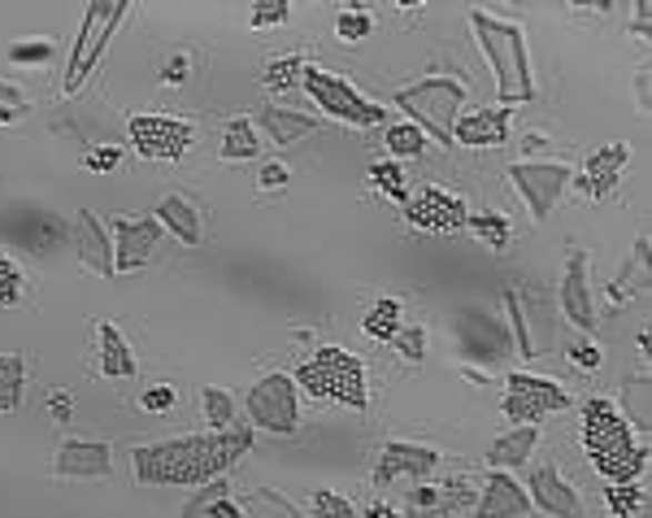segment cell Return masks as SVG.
<instances>
[{"label":"cell","mask_w":652,"mask_h":518,"mask_svg":"<svg viewBox=\"0 0 652 518\" xmlns=\"http://www.w3.org/2000/svg\"><path fill=\"white\" fill-rule=\"evenodd\" d=\"M252 449V427L235 422L227 431H201L179 440H157L131 454V467L140 484L165 488V484H209L222 470H231Z\"/></svg>","instance_id":"cell-1"},{"label":"cell","mask_w":652,"mask_h":518,"mask_svg":"<svg viewBox=\"0 0 652 518\" xmlns=\"http://www.w3.org/2000/svg\"><path fill=\"white\" fill-rule=\"evenodd\" d=\"M583 454L609 484H635L649 467V449L635 445L631 422L604 397L583 406Z\"/></svg>","instance_id":"cell-2"},{"label":"cell","mask_w":652,"mask_h":518,"mask_svg":"<svg viewBox=\"0 0 652 518\" xmlns=\"http://www.w3.org/2000/svg\"><path fill=\"white\" fill-rule=\"evenodd\" d=\"M470 27H474V40H479L483 57L496 70V97L504 101V109L518 101H531L535 83H531V57H526L522 27L501 22V18L483 13V9H470Z\"/></svg>","instance_id":"cell-3"},{"label":"cell","mask_w":652,"mask_h":518,"mask_svg":"<svg viewBox=\"0 0 652 518\" xmlns=\"http://www.w3.org/2000/svg\"><path fill=\"white\" fill-rule=\"evenodd\" d=\"M292 379L318 401H340V406H352V410H370L365 362L349 349H335V345L313 349V358H304Z\"/></svg>","instance_id":"cell-4"},{"label":"cell","mask_w":652,"mask_h":518,"mask_svg":"<svg viewBox=\"0 0 652 518\" xmlns=\"http://www.w3.org/2000/svg\"><path fill=\"white\" fill-rule=\"evenodd\" d=\"M397 104L413 118V127L422 136H435L440 145H452L457 109L465 104V83L461 79H422L413 88H401Z\"/></svg>","instance_id":"cell-5"},{"label":"cell","mask_w":652,"mask_h":518,"mask_svg":"<svg viewBox=\"0 0 652 518\" xmlns=\"http://www.w3.org/2000/svg\"><path fill=\"white\" fill-rule=\"evenodd\" d=\"M127 13H131V4H122V0H97V4L88 9V22H83V31H79V44L70 49V66H66V79H61V92H66V97H74V92L88 83V74L97 70V61L104 57V44H109L113 27H118Z\"/></svg>","instance_id":"cell-6"},{"label":"cell","mask_w":652,"mask_h":518,"mask_svg":"<svg viewBox=\"0 0 652 518\" xmlns=\"http://www.w3.org/2000/svg\"><path fill=\"white\" fill-rule=\"evenodd\" d=\"M301 83H304V92L318 101L322 113H331V118H340V122H349V127H383V122H388L383 104L365 101L357 88H349L344 79H335V74H327V70L304 66Z\"/></svg>","instance_id":"cell-7"},{"label":"cell","mask_w":652,"mask_h":518,"mask_svg":"<svg viewBox=\"0 0 652 518\" xmlns=\"http://www.w3.org/2000/svg\"><path fill=\"white\" fill-rule=\"evenodd\" d=\"M244 410L249 418L261 427V431H274V436H292L297 431V379H288V375H265V379H257L249 392V401H244Z\"/></svg>","instance_id":"cell-8"},{"label":"cell","mask_w":652,"mask_h":518,"mask_svg":"<svg viewBox=\"0 0 652 518\" xmlns=\"http://www.w3.org/2000/svg\"><path fill=\"white\" fill-rule=\"evenodd\" d=\"M504 175H509V183L518 188V197L526 201L535 222L549 218L552 206H556V197H561L565 183H570V166H565V161H513Z\"/></svg>","instance_id":"cell-9"},{"label":"cell","mask_w":652,"mask_h":518,"mask_svg":"<svg viewBox=\"0 0 652 518\" xmlns=\"http://www.w3.org/2000/svg\"><path fill=\"white\" fill-rule=\"evenodd\" d=\"M0 231H4L22 253H31V258H52V253H61V249L70 245L66 218H57L49 209H13V213L0 222Z\"/></svg>","instance_id":"cell-10"},{"label":"cell","mask_w":652,"mask_h":518,"mask_svg":"<svg viewBox=\"0 0 652 518\" xmlns=\"http://www.w3.org/2000/svg\"><path fill=\"white\" fill-rule=\"evenodd\" d=\"M570 392L552 379L540 375H509V392H504V418H513L518 427H535L552 410H565Z\"/></svg>","instance_id":"cell-11"},{"label":"cell","mask_w":652,"mask_h":518,"mask_svg":"<svg viewBox=\"0 0 652 518\" xmlns=\"http://www.w3.org/2000/svg\"><path fill=\"white\" fill-rule=\"evenodd\" d=\"M452 327H457V340H461L465 358H474V362L496 366V362H504V358L513 353V336H509V331H504L501 322H496V318H492L488 310L461 306V310H457V318H452Z\"/></svg>","instance_id":"cell-12"},{"label":"cell","mask_w":652,"mask_h":518,"mask_svg":"<svg viewBox=\"0 0 652 518\" xmlns=\"http://www.w3.org/2000/svg\"><path fill=\"white\" fill-rule=\"evenodd\" d=\"M127 136L131 145L140 149V157H152V161H174V157L188 153L192 145V127L179 122V118H157V113H140L127 122Z\"/></svg>","instance_id":"cell-13"},{"label":"cell","mask_w":652,"mask_h":518,"mask_svg":"<svg viewBox=\"0 0 652 518\" xmlns=\"http://www.w3.org/2000/svg\"><path fill=\"white\" fill-rule=\"evenodd\" d=\"M470 218V209L461 197H452L444 188H422L418 197L404 201V222L413 231H431V236H449V231H461Z\"/></svg>","instance_id":"cell-14"},{"label":"cell","mask_w":652,"mask_h":518,"mask_svg":"<svg viewBox=\"0 0 652 518\" xmlns=\"http://www.w3.org/2000/svg\"><path fill=\"white\" fill-rule=\"evenodd\" d=\"M440 467V449L431 445H409V440H392L374 467V484H397V479H427Z\"/></svg>","instance_id":"cell-15"},{"label":"cell","mask_w":652,"mask_h":518,"mask_svg":"<svg viewBox=\"0 0 652 518\" xmlns=\"http://www.w3.org/2000/svg\"><path fill=\"white\" fill-rule=\"evenodd\" d=\"M161 240L157 218H113V270H140L152 258V245Z\"/></svg>","instance_id":"cell-16"},{"label":"cell","mask_w":652,"mask_h":518,"mask_svg":"<svg viewBox=\"0 0 652 518\" xmlns=\"http://www.w3.org/2000/svg\"><path fill=\"white\" fill-rule=\"evenodd\" d=\"M113 467V454H109V445L101 440H61V449H57V458H52V475H61V479H101L109 475Z\"/></svg>","instance_id":"cell-17"},{"label":"cell","mask_w":652,"mask_h":518,"mask_svg":"<svg viewBox=\"0 0 652 518\" xmlns=\"http://www.w3.org/2000/svg\"><path fill=\"white\" fill-rule=\"evenodd\" d=\"M70 240H74L79 266H83L88 275H113V240L104 236L101 218H97L92 209H79V213H74Z\"/></svg>","instance_id":"cell-18"},{"label":"cell","mask_w":652,"mask_h":518,"mask_svg":"<svg viewBox=\"0 0 652 518\" xmlns=\"http://www.w3.org/2000/svg\"><path fill=\"white\" fill-rule=\"evenodd\" d=\"M561 310L579 331L596 327V306H592V288H588V258L570 253L565 261V279H561Z\"/></svg>","instance_id":"cell-19"},{"label":"cell","mask_w":652,"mask_h":518,"mask_svg":"<svg viewBox=\"0 0 652 518\" xmlns=\"http://www.w3.org/2000/svg\"><path fill=\"white\" fill-rule=\"evenodd\" d=\"M626 161H631V149H626V145H609L601 153H592L588 157V166H583V179H579V197H583V201H601V197H609V192L618 188Z\"/></svg>","instance_id":"cell-20"},{"label":"cell","mask_w":652,"mask_h":518,"mask_svg":"<svg viewBox=\"0 0 652 518\" xmlns=\"http://www.w3.org/2000/svg\"><path fill=\"white\" fill-rule=\"evenodd\" d=\"M509 109L496 104V109H479L470 118H461L452 127V145H465V149H501L509 140Z\"/></svg>","instance_id":"cell-21"},{"label":"cell","mask_w":652,"mask_h":518,"mask_svg":"<svg viewBox=\"0 0 652 518\" xmlns=\"http://www.w3.org/2000/svg\"><path fill=\"white\" fill-rule=\"evenodd\" d=\"M526 515H531L526 488L513 475L492 470L488 484H483V497H479V518H526Z\"/></svg>","instance_id":"cell-22"},{"label":"cell","mask_w":652,"mask_h":518,"mask_svg":"<svg viewBox=\"0 0 652 518\" xmlns=\"http://www.w3.org/2000/svg\"><path fill=\"white\" fill-rule=\"evenodd\" d=\"M531 506H540L544 515L552 518H579V497H574V488L556 475V467H540L531 475Z\"/></svg>","instance_id":"cell-23"},{"label":"cell","mask_w":652,"mask_h":518,"mask_svg":"<svg viewBox=\"0 0 652 518\" xmlns=\"http://www.w3.org/2000/svg\"><path fill=\"white\" fill-rule=\"evenodd\" d=\"M257 122H261V131H265L274 145H297V140L318 131L309 113H292V109H279V104H265V109L257 113Z\"/></svg>","instance_id":"cell-24"},{"label":"cell","mask_w":652,"mask_h":518,"mask_svg":"<svg viewBox=\"0 0 652 518\" xmlns=\"http://www.w3.org/2000/svg\"><path fill=\"white\" fill-rule=\"evenodd\" d=\"M540 445V427H513L509 436L501 440H492V449H488V462L496 470H513L522 467L526 458H531V449Z\"/></svg>","instance_id":"cell-25"},{"label":"cell","mask_w":652,"mask_h":518,"mask_svg":"<svg viewBox=\"0 0 652 518\" xmlns=\"http://www.w3.org/2000/svg\"><path fill=\"white\" fill-rule=\"evenodd\" d=\"M101 370H104V379H131V375L140 370L131 345H127V336H122L113 322H101Z\"/></svg>","instance_id":"cell-26"},{"label":"cell","mask_w":652,"mask_h":518,"mask_svg":"<svg viewBox=\"0 0 652 518\" xmlns=\"http://www.w3.org/2000/svg\"><path fill=\"white\" fill-rule=\"evenodd\" d=\"M157 222L170 227L183 245H201V218H197V209L188 206L183 197H165V201L157 206Z\"/></svg>","instance_id":"cell-27"},{"label":"cell","mask_w":652,"mask_h":518,"mask_svg":"<svg viewBox=\"0 0 652 518\" xmlns=\"http://www.w3.org/2000/svg\"><path fill=\"white\" fill-rule=\"evenodd\" d=\"M27 388V362L18 353H0V415H18Z\"/></svg>","instance_id":"cell-28"},{"label":"cell","mask_w":652,"mask_h":518,"mask_svg":"<svg viewBox=\"0 0 652 518\" xmlns=\"http://www.w3.org/2000/svg\"><path fill=\"white\" fill-rule=\"evenodd\" d=\"M257 149H261V140H257L249 118H231L222 127V161H252Z\"/></svg>","instance_id":"cell-29"},{"label":"cell","mask_w":652,"mask_h":518,"mask_svg":"<svg viewBox=\"0 0 652 518\" xmlns=\"http://www.w3.org/2000/svg\"><path fill=\"white\" fill-rule=\"evenodd\" d=\"M183 518H244V515H240L235 501L227 497V484H209V488H201V492L188 501Z\"/></svg>","instance_id":"cell-30"},{"label":"cell","mask_w":652,"mask_h":518,"mask_svg":"<svg viewBox=\"0 0 652 518\" xmlns=\"http://www.w3.org/2000/svg\"><path fill=\"white\" fill-rule=\"evenodd\" d=\"M361 327L370 340H392L401 331V301H374L361 318Z\"/></svg>","instance_id":"cell-31"},{"label":"cell","mask_w":652,"mask_h":518,"mask_svg":"<svg viewBox=\"0 0 652 518\" xmlns=\"http://www.w3.org/2000/svg\"><path fill=\"white\" fill-rule=\"evenodd\" d=\"M465 227H470V231H474L488 249H496V253L509 249V218L496 213V209H488V213H470V218H465Z\"/></svg>","instance_id":"cell-32"},{"label":"cell","mask_w":652,"mask_h":518,"mask_svg":"<svg viewBox=\"0 0 652 518\" xmlns=\"http://www.w3.org/2000/svg\"><path fill=\"white\" fill-rule=\"evenodd\" d=\"M201 410H204V418H209V427H213V431L235 427V397H231L227 388H204Z\"/></svg>","instance_id":"cell-33"},{"label":"cell","mask_w":652,"mask_h":518,"mask_svg":"<svg viewBox=\"0 0 652 518\" xmlns=\"http://www.w3.org/2000/svg\"><path fill=\"white\" fill-rule=\"evenodd\" d=\"M604 501H609L613 518H635L644 510V488L640 484H609Z\"/></svg>","instance_id":"cell-34"},{"label":"cell","mask_w":652,"mask_h":518,"mask_svg":"<svg viewBox=\"0 0 652 518\" xmlns=\"http://www.w3.org/2000/svg\"><path fill=\"white\" fill-rule=\"evenodd\" d=\"M388 149L397 157H422L427 153V136L413 127V122H397V127H388Z\"/></svg>","instance_id":"cell-35"},{"label":"cell","mask_w":652,"mask_h":518,"mask_svg":"<svg viewBox=\"0 0 652 518\" xmlns=\"http://www.w3.org/2000/svg\"><path fill=\"white\" fill-rule=\"evenodd\" d=\"M301 74H304V57H297V52H292V57H279V61L265 66V88H270V92H288Z\"/></svg>","instance_id":"cell-36"},{"label":"cell","mask_w":652,"mask_h":518,"mask_svg":"<svg viewBox=\"0 0 652 518\" xmlns=\"http://www.w3.org/2000/svg\"><path fill=\"white\" fill-rule=\"evenodd\" d=\"M370 183H374V188H383V192H388V197H392V201H409V192H404V179H401V166H397V161H374V166H370Z\"/></svg>","instance_id":"cell-37"},{"label":"cell","mask_w":652,"mask_h":518,"mask_svg":"<svg viewBox=\"0 0 652 518\" xmlns=\"http://www.w3.org/2000/svg\"><path fill=\"white\" fill-rule=\"evenodd\" d=\"M313 518H357L349 497H340V492H331V488H318L313 492Z\"/></svg>","instance_id":"cell-38"},{"label":"cell","mask_w":652,"mask_h":518,"mask_svg":"<svg viewBox=\"0 0 652 518\" xmlns=\"http://www.w3.org/2000/svg\"><path fill=\"white\" fill-rule=\"evenodd\" d=\"M622 401H626V415H631L635 427H649V379H631Z\"/></svg>","instance_id":"cell-39"},{"label":"cell","mask_w":652,"mask_h":518,"mask_svg":"<svg viewBox=\"0 0 652 518\" xmlns=\"http://www.w3.org/2000/svg\"><path fill=\"white\" fill-rule=\"evenodd\" d=\"M18 301H22V270L0 253V310H9Z\"/></svg>","instance_id":"cell-40"},{"label":"cell","mask_w":652,"mask_h":518,"mask_svg":"<svg viewBox=\"0 0 652 518\" xmlns=\"http://www.w3.org/2000/svg\"><path fill=\"white\" fill-rule=\"evenodd\" d=\"M392 340H397V353H401L404 362H422L427 358V331L422 327H401Z\"/></svg>","instance_id":"cell-41"},{"label":"cell","mask_w":652,"mask_h":518,"mask_svg":"<svg viewBox=\"0 0 652 518\" xmlns=\"http://www.w3.org/2000/svg\"><path fill=\"white\" fill-rule=\"evenodd\" d=\"M374 31V22L361 13V9H349V13H340V22H335V36L344 40V44H357V40H365Z\"/></svg>","instance_id":"cell-42"},{"label":"cell","mask_w":652,"mask_h":518,"mask_svg":"<svg viewBox=\"0 0 652 518\" xmlns=\"http://www.w3.org/2000/svg\"><path fill=\"white\" fill-rule=\"evenodd\" d=\"M49 57H52L49 40H36V44H13V49H9V61H13V66H44Z\"/></svg>","instance_id":"cell-43"},{"label":"cell","mask_w":652,"mask_h":518,"mask_svg":"<svg viewBox=\"0 0 652 518\" xmlns=\"http://www.w3.org/2000/svg\"><path fill=\"white\" fill-rule=\"evenodd\" d=\"M22 113H27V97L13 83H0V122H13Z\"/></svg>","instance_id":"cell-44"},{"label":"cell","mask_w":652,"mask_h":518,"mask_svg":"<svg viewBox=\"0 0 652 518\" xmlns=\"http://www.w3.org/2000/svg\"><path fill=\"white\" fill-rule=\"evenodd\" d=\"M118 161H122V149H113V145L92 149V153L83 157V166H88V170H97V175H104V170H118Z\"/></svg>","instance_id":"cell-45"},{"label":"cell","mask_w":652,"mask_h":518,"mask_svg":"<svg viewBox=\"0 0 652 518\" xmlns=\"http://www.w3.org/2000/svg\"><path fill=\"white\" fill-rule=\"evenodd\" d=\"M288 4H257L252 9V27H283L288 22Z\"/></svg>","instance_id":"cell-46"},{"label":"cell","mask_w":652,"mask_h":518,"mask_svg":"<svg viewBox=\"0 0 652 518\" xmlns=\"http://www.w3.org/2000/svg\"><path fill=\"white\" fill-rule=\"evenodd\" d=\"M292 183V175H288V166L283 161H270V166H261V188L265 192H274V188H288Z\"/></svg>","instance_id":"cell-47"},{"label":"cell","mask_w":652,"mask_h":518,"mask_svg":"<svg viewBox=\"0 0 652 518\" xmlns=\"http://www.w3.org/2000/svg\"><path fill=\"white\" fill-rule=\"evenodd\" d=\"M570 362L583 366V370H596V366L604 362V353L596 345H570Z\"/></svg>","instance_id":"cell-48"},{"label":"cell","mask_w":652,"mask_h":518,"mask_svg":"<svg viewBox=\"0 0 652 518\" xmlns=\"http://www.w3.org/2000/svg\"><path fill=\"white\" fill-rule=\"evenodd\" d=\"M49 415H52V422H57V427H66V422H70V415H74V397H70V392H52V397H49Z\"/></svg>","instance_id":"cell-49"},{"label":"cell","mask_w":652,"mask_h":518,"mask_svg":"<svg viewBox=\"0 0 652 518\" xmlns=\"http://www.w3.org/2000/svg\"><path fill=\"white\" fill-rule=\"evenodd\" d=\"M179 397H174V388H149L144 392V410H152V415H161V410H170Z\"/></svg>","instance_id":"cell-50"},{"label":"cell","mask_w":652,"mask_h":518,"mask_svg":"<svg viewBox=\"0 0 652 518\" xmlns=\"http://www.w3.org/2000/svg\"><path fill=\"white\" fill-rule=\"evenodd\" d=\"M183 79H188V57L174 52V57L161 66V83H183Z\"/></svg>","instance_id":"cell-51"},{"label":"cell","mask_w":652,"mask_h":518,"mask_svg":"<svg viewBox=\"0 0 652 518\" xmlns=\"http://www.w3.org/2000/svg\"><path fill=\"white\" fill-rule=\"evenodd\" d=\"M361 518H397V515H392L388 506H370V510H365V515H361Z\"/></svg>","instance_id":"cell-52"}]
</instances>
